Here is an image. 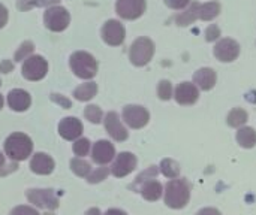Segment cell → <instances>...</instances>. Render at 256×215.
<instances>
[{
	"label": "cell",
	"mask_w": 256,
	"mask_h": 215,
	"mask_svg": "<svg viewBox=\"0 0 256 215\" xmlns=\"http://www.w3.org/2000/svg\"><path fill=\"white\" fill-rule=\"evenodd\" d=\"M190 201V184L183 178L171 180L165 187V204L172 210L184 208Z\"/></svg>",
	"instance_id": "6da1fadb"
},
{
	"label": "cell",
	"mask_w": 256,
	"mask_h": 215,
	"mask_svg": "<svg viewBox=\"0 0 256 215\" xmlns=\"http://www.w3.org/2000/svg\"><path fill=\"white\" fill-rule=\"evenodd\" d=\"M33 142L24 133H12L4 141V153L14 162H22L32 156Z\"/></svg>",
	"instance_id": "7a4b0ae2"
},
{
	"label": "cell",
	"mask_w": 256,
	"mask_h": 215,
	"mask_svg": "<svg viewBox=\"0 0 256 215\" xmlns=\"http://www.w3.org/2000/svg\"><path fill=\"white\" fill-rule=\"evenodd\" d=\"M69 66L72 72L81 79H92L98 73V61L96 58L86 51H76L70 55Z\"/></svg>",
	"instance_id": "3957f363"
},
{
	"label": "cell",
	"mask_w": 256,
	"mask_h": 215,
	"mask_svg": "<svg viewBox=\"0 0 256 215\" xmlns=\"http://www.w3.org/2000/svg\"><path fill=\"white\" fill-rule=\"evenodd\" d=\"M153 55H154V43L148 37H138L129 49V60L132 61V64L138 67L148 64Z\"/></svg>",
	"instance_id": "277c9868"
},
{
	"label": "cell",
	"mask_w": 256,
	"mask_h": 215,
	"mask_svg": "<svg viewBox=\"0 0 256 215\" xmlns=\"http://www.w3.org/2000/svg\"><path fill=\"white\" fill-rule=\"evenodd\" d=\"M44 22L51 31H63L70 22V15L63 6H51L44 13Z\"/></svg>",
	"instance_id": "5b68a950"
},
{
	"label": "cell",
	"mask_w": 256,
	"mask_h": 215,
	"mask_svg": "<svg viewBox=\"0 0 256 215\" xmlns=\"http://www.w3.org/2000/svg\"><path fill=\"white\" fill-rule=\"evenodd\" d=\"M21 73L28 81H40L48 73V63L42 55H30L24 60Z\"/></svg>",
	"instance_id": "8992f818"
},
{
	"label": "cell",
	"mask_w": 256,
	"mask_h": 215,
	"mask_svg": "<svg viewBox=\"0 0 256 215\" xmlns=\"http://www.w3.org/2000/svg\"><path fill=\"white\" fill-rule=\"evenodd\" d=\"M27 199L30 204H33L36 208H42L46 211H54L58 208V199L54 195L52 190H40V189H32L27 192Z\"/></svg>",
	"instance_id": "52a82bcc"
},
{
	"label": "cell",
	"mask_w": 256,
	"mask_h": 215,
	"mask_svg": "<svg viewBox=\"0 0 256 215\" xmlns=\"http://www.w3.org/2000/svg\"><path fill=\"white\" fill-rule=\"evenodd\" d=\"M123 120L132 129H142L150 121V114L144 106L128 105L123 108Z\"/></svg>",
	"instance_id": "ba28073f"
},
{
	"label": "cell",
	"mask_w": 256,
	"mask_h": 215,
	"mask_svg": "<svg viewBox=\"0 0 256 215\" xmlns=\"http://www.w3.org/2000/svg\"><path fill=\"white\" fill-rule=\"evenodd\" d=\"M146 0H117L116 12L123 19H136L146 12Z\"/></svg>",
	"instance_id": "9c48e42d"
},
{
	"label": "cell",
	"mask_w": 256,
	"mask_h": 215,
	"mask_svg": "<svg viewBox=\"0 0 256 215\" xmlns=\"http://www.w3.org/2000/svg\"><path fill=\"white\" fill-rule=\"evenodd\" d=\"M126 30L124 25L117 19H110L102 27V39L111 46H118L124 42Z\"/></svg>",
	"instance_id": "30bf717a"
},
{
	"label": "cell",
	"mask_w": 256,
	"mask_h": 215,
	"mask_svg": "<svg viewBox=\"0 0 256 215\" xmlns=\"http://www.w3.org/2000/svg\"><path fill=\"white\" fill-rule=\"evenodd\" d=\"M238 55H240V45L237 40H234L231 37H224L214 46V57L219 61L231 63V61L237 60Z\"/></svg>",
	"instance_id": "8fae6325"
},
{
	"label": "cell",
	"mask_w": 256,
	"mask_h": 215,
	"mask_svg": "<svg viewBox=\"0 0 256 215\" xmlns=\"http://www.w3.org/2000/svg\"><path fill=\"white\" fill-rule=\"evenodd\" d=\"M136 163H138V160L132 153H120L111 166V174L116 178H123V177L129 175L136 168Z\"/></svg>",
	"instance_id": "7c38bea8"
},
{
	"label": "cell",
	"mask_w": 256,
	"mask_h": 215,
	"mask_svg": "<svg viewBox=\"0 0 256 215\" xmlns=\"http://www.w3.org/2000/svg\"><path fill=\"white\" fill-rule=\"evenodd\" d=\"M174 99L178 105H183V106L194 105L200 99L198 87L192 82H182L174 90Z\"/></svg>",
	"instance_id": "4fadbf2b"
},
{
	"label": "cell",
	"mask_w": 256,
	"mask_h": 215,
	"mask_svg": "<svg viewBox=\"0 0 256 215\" xmlns=\"http://www.w3.org/2000/svg\"><path fill=\"white\" fill-rule=\"evenodd\" d=\"M104 123H105V129H106L108 135H110L114 141L123 142V141H126V139L129 138V133H128V130H126V127L122 124L120 117H118L117 112H108V114L105 115Z\"/></svg>",
	"instance_id": "5bb4252c"
},
{
	"label": "cell",
	"mask_w": 256,
	"mask_h": 215,
	"mask_svg": "<svg viewBox=\"0 0 256 215\" xmlns=\"http://www.w3.org/2000/svg\"><path fill=\"white\" fill-rule=\"evenodd\" d=\"M116 157V148L110 141L100 139L93 145L92 150V159L94 163L98 165H108L110 162H112V159Z\"/></svg>",
	"instance_id": "9a60e30c"
},
{
	"label": "cell",
	"mask_w": 256,
	"mask_h": 215,
	"mask_svg": "<svg viewBox=\"0 0 256 215\" xmlns=\"http://www.w3.org/2000/svg\"><path fill=\"white\" fill-rule=\"evenodd\" d=\"M82 133V124L75 117H66L58 124V135L66 141H76Z\"/></svg>",
	"instance_id": "2e32d148"
},
{
	"label": "cell",
	"mask_w": 256,
	"mask_h": 215,
	"mask_svg": "<svg viewBox=\"0 0 256 215\" xmlns=\"http://www.w3.org/2000/svg\"><path fill=\"white\" fill-rule=\"evenodd\" d=\"M8 105L15 112H24L30 108L32 97L27 91L15 88V90H10L8 94Z\"/></svg>",
	"instance_id": "e0dca14e"
},
{
	"label": "cell",
	"mask_w": 256,
	"mask_h": 215,
	"mask_svg": "<svg viewBox=\"0 0 256 215\" xmlns=\"http://www.w3.org/2000/svg\"><path fill=\"white\" fill-rule=\"evenodd\" d=\"M54 160L45 153H36L30 160V169L38 175H50L54 171Z\"/></svg>",
	"instance_id": "ac0fdd59"
},
{
	"label": "cell",
	"mask_w": 256,
	"mask_h": 215,
	"mask_svg": "<svg viewBox=\"0 0 256 215\" xmlns=\"http://www.w3.org/2000/svg\"><path fill=\"white\" fill-rule=\"evenodd\" d=\"M216 79H218L216 72L210 67H202L194 73V84L204 91L212 90L216 84Z\"/></svg>",
	"instance_id": "d6986e66"
},
{
	"label": "cell",
	"mask_w": 256,
	"mask_h": 215,
	"mask_svg": "<svg viewBox=\"0 0 256 215\" xmlns=\"http://www.w3.org/2000/svg\"><path fill=\"white\" fill-rule=\"evenodd\" d=\"M162 184L159 181H156L154 178H150V180H146L141 183V187H140V193L141 196L148 201V202H156L160 199L162 196Z\"/></svg>",
	"instance_id": "ffe728a7"
},
{
	"label": "cell",
	"mask_w": 256,
	"mask_h": 215,
	"mask_svg": "<svg viewBox=\"0 0 256 215\" xmlns=\"http://www.w3.org/2000/svg\"><path fill=\"white\" fill-rule=\"evenodd\" d=\"M222 10V6L219 1H208V3H200L198 6V18L202 21H212L214 19Z\"/></svg>",
	"instance_id": "44dd1931"
},
{
	"label": "cell",
	"mask_w": 256,
	"mask_h": 215,
	"mask_svg": "<svg viewBox=\"0 0 256 215\" xmlns=\"http://www.w3.org/2000/svg\"><path fill=\"white\" fill-rule=\"evenodd\" d=\"M96 93H98V85L94 82H86V84H81L74 91V97L80 102H88L96 96Z\"/></svg>",
	"instance_id": "7402d4cb"
},
{
	"label": "cell",
	"mask_w": 256,
	"mask_h": 215,
	"mask_svg": "<svg viewBox=\"0 0 256 215\" xmlns=\"http://www.w3.org/2000/svg\"><path fill=\"white\" fill-rule=\"evenodd\" d=\"M237 142L243 148H254L256 145V132L254 127H242L237 132Z\"/></svg>",
	"instance_id": "603a6c76"
},
{
	"label": "cell",
	"mask_w": 256,
	"mask_h": 215,
	"mask_svg": "<svg viewBox=\"0 0 256 215\" xmlns=\"http://www.w3.org/2000/svg\"><path fill=\"white\" fill-rule=\"evenodd\" d=\"M198 6H200V3L194 1V3H192V4L184 10V12L178 13V15L176 16V22H177V25L184 27V25H189V24H192L194 21H196V19H198V13H196Z\"/></svg>",
	"instance_id": "cb8c5ba5"
},
{
	"label": "cell",
	"mask_w": 256,
	"mask_h": 215,
	"mask_svg": "<svg viewBox=\"0 0 256 215\" xmlns=\"http://www.w3.org/2000/svg\"><path fill=\"white\" fill-rule=\"evenodd\" d=\"M70 169L75 175L81 177V178H87L92 172V166L88 162H86L84 159L81 157H76V159H72L70 160Z\"/></svg>",
	"instance_id": "d4e9b609"
},
{
	"label": "cell",
	"mask_w": 256,
	"mask_h": 215,
	"mask_svg": "<svg viewBox=\"0 0 256 215\" xmlns=\"http://www.w3.org/2000/svg\"><path fill=\"white\" fill-rule=\"evenodd\" d=\"M248 118H249V115H248V112L244 111V109H242V108H234L230 114H228V124L231 126V127H242V126H244L246 124V121H248Z\"/></svg>",
	"instance_id": "484cf974"
},
{
	"label": "cell",
	"mask_w": 256,
	"mask_h": 215,
	"mask_svg": "<svg viewBox=\"0 0 256 215\" xmlns=\"http://www.w3.org/2000/svg\"><path fill=\"white\" fill-rule=\"evenodd\" d=\"M160 172H162L166 178L174 180V178H177V177L180 175V166H178L177 162H174V160H171V159H165V160H162V163H160Z\"/></svg>",
	"instance_id": "4316f807"
},
{
	"label": "cell",
	"mask_w": 256,
	"mask_h": 215,
	"mask_svg": "<svg viewBox=\"0 0 256 215\" xmlns=\"http://www.w3.org/2000/svg\"><path fill=\"white\" fill-rule=\"evenodd\" d=\"M84 117L93 123V124H99L102 121V109L96 105H90L84 109Z\"/></svg>",
	"instance_id": "83f0119b"
},
{
	"label": "cell",
	"mask_w": 256,
	"mask_h": 215,
	"mask_svg": "<svg viewBox=\"0 0 256 215\" xmlns=\"http://www.w3.org/2000/svg\"><path fill=\"white\" fill-rule=\"evenodd\" d=\"M90 151V141L87 138H78L74 144V153L76 157H84Z\"/></svg>",
	"instance_id": "f1b7e54d"
},
{
	"label": "cell",
	"mask_w": 256,
	"mask_h": 215,
	"mask_svg": "<svg viewBox=\"0 0 256 215\" xmlns=\"http://www.w3.org/2000/svg\"><path fill=\"white\" fill-rule=\"evenodd\" d=\"M158 96L160 100H170L172 97V85L170 81L164 79L158 85Z\"/></svg>",
	"instance_id": "f546056e"
},
{
	"label": "cell",
	"mask_w": 256,
	"mask_h": 215,
	"mask_svg": "<svg viewBox=\"0 0 256 215\" xmlns=\"http://www.w3.org/2000/svg\"><path fill=\"white\" fill-rule=\"evenodd\" d=\"M32 52H33V43H32V42H24V43L18 48V51H16V54H15V61H22V60H26L27 57H30Z\"/></svg>",
	"instance_id": "4dcf8cb0"
},
{
	"label": "cell",
	"mask_w": 256,
	"mask_h": 215,
	"mask_svg": "<svg viewBox=\"0 0 256 215\" xmlns=\"http://www.w3.org/2000/svg\"><path fill=\"white\" fill-rule=\"evenodd\" d=\"M106 175H108V168H105L102 165V168H98L94 172H90V175L87 177V180H88L90 184H96V183L104 181L106 178Z\"/></svg>",
	"instance_id": "1f68e13d"
},
{
	"label": "cell",
	"mask_w": 256,
	"mask_h": 215,
	"mask_svg": "<svg viewBox=\"0 0 256 215\" xmlns=\"http://www.w3.org/2000/svg\"><path fill=\"white\" fill-rule=\"evenodd\" d=\"M10 215H40L34 208L32 207H27V205H21V207H16L12 210Z\"/></svg>",
	"instance_id": "d6a6232c"
},
{
	"label": "cell",
	"mask_w": 256,
	"mask_h": 215,
	"mask_svg": "<svg viewBox=\"0 0 256 215\" xmlns=\"http://www.w3.org/2000/svg\"><path fill=\"white\" fill-rule=\"evenodd\" d=\"M219 36H220L219 25H216V24H210V27L206 30V39H207L208 42H213V40H216Z\"/></svg>",
	"instance_id": "836d02e7"
},
{
	"label": "cell",
	"mask_w": 256,
	"mask_h": 215,
	"mask_svg": "<svg viewBox=\"0 0 256 215\" xmlns=\"http://www.w3.org/2000/svg\"><path fill=\"white\" fill-rule=\"evenodd\" d=\"M164 1L171 9H184L190 3V0H164Z\"/></svg>",
	"instance_id": "e575fe53"
},
{
	"label": "cell",
	"mask_w": 256,
	"mask_h": 215,
	"mask_svg": "<svg viewBox=\"0 0 256 215\" xmlns=\"http://www.w3.org/2000/svg\"><path fill=\"white\" fill-rule=\"evenodd\" d=\"M38 4H39L38 0H18V7L21 10H28V9H32V7H34Z\"/></svg>",
	"instance_id": "d590c367"
},
{
	"label": "cell",
	"mask_w": 256,
	"mask_h": 215,
	"mask_svg": "<svg viewBox=\"0 0 256 215\" xmlns=\"http://www.w3.org/2000/svg\"><path fill=\"white\" fill-rule=\"evenodd\" d=\"M51 99H52L56 103L63 105V106H64V109H69V108H70V102H69L66 97H63V96H60V97H58V94H51Z\"/></svg>",
	"instance_id": "8d00e7d4"
},
{
	"label": "cell",
	"mask_w": 256,
	"mask_h": 215,
	"mask_svg": "<svg viewBox=\"0 0 256 215\" xmlns=\"http://www.w3.org/2000/svg\"><path fill=\"white\" fill-rule=\"evenodd\" d=\"M8 9L0 3V28H3L4 25H6V22H8Z\"/></svg>",
	"instance_id": "74e56055"
},
{
	"label": "cell",
	"mask_w": 256,
	"mask_h": 215,
	"mask_svg": "<svg viewBox=\"0 0 256 215\" xmlns=\"http://www.w3.org/2000/svg\"><path fill=\"white\" fill-rule=\"evenodd\" d=\"M196 215H222L216 208H204L201 211H198Z\"/></svg>",
	"instance_id": "f35d334b"
},
{
	"label": "cell",
	"mask_w": 256,
	"mask_h": 215,
	"mask_svg": "<svg viewBox=\"0 0 256 215\" xmlns=\"http://www.w3.org/2000/svg\"><path fill=\"white\" fill-rule=\"evenodd\" d=\"M10 69H14V66H12V64H10V63H9L8 60H4V61H3V63L0 64V70H3L4 73H8V72H9Z\"/></svg>",
	"instance_id": "ab89813d"
},
{
	"label": "cell",
	"mask_w": 256,
	"mask_h": 215,
	"mask_svg": "<svg viewBox=\"0 0 256 215\" xmlns=\"http://www.w3.org/2000/svg\"><path fill=\"white\" fill-rule=\"evenodd\" d=\"M105 215H128L124 211H120V210H108Z\"/></svg>",
	"instance_id": "60d3db41"
},
{
	"label": "cell",
	"mask_w": 256,
	"mask_h": 215,
	"mask_svg": "<svg viewBox=\"0 0 256 215\" xmlns=\"http://www.w3.org/2000/svg\"><path fill=\"white\" fill-rule=\"evenodd\" d=\"M60 0H40L39 1V4L40 6H50V4H56V3H58Z\"/></svg>",
	"instance_id": "b9f144b4"
},
{
	"label": "cell",
	"mask_w": 256,
	"mask_h": 215,
	"mask_svg": "<svg viewBox=\"0 0 256 215\" xmlns=\"http://www.w3.org/2000/svg\"><path fill=\"white\" fill-rule=\"evenodd\" d=\"M86 215H100V211H99V208H90Z\"/></svg>",
	"instance_id": "7bdbcfd3"
},
{
	"label": "cell",
	"mask_w": 256,
	"mask_h": 215,
	"mask_svg": "<svg viewBox=\"0 0 256 215\" xmlns=\"http://www.w3.org/2000/svg\"><path fill=\"white\" fill-rule=\"evenodd\" d=\"M3 165H4V156H3V154L0 153V168H2Z\"/></svg>",
	"instance_id": "ee69618b"
},
{
	"label": "cell",
	"mask_w": 256,
	"mask_h": 215,
	"mask_svg": "<svg viewBox=\"0 0 256 215\" xmlns=\"http://www.w3.org/2000/svg\"><path fill=\"white\" fill-rule=\"evenodd\" d=\"M3 108V97H2V94H0V109Z\"/></svg>",
	"instance_id": "f6af8a7d"
},
{
	"label": "cell",
	"mask_w": 256,
	"mask_h": 215,
	"mask_svg": "<svg viewBox=\"0 0 256 215\" xmlns=\"http://www.w3.org/2000/svg\"><path fill=\"white\" fill-rule=\"evenodd\" d=\"M0 85H2V81H0Z\"/></svg>",
	"instance_id": "bcb514c9"
}]
</instances>
